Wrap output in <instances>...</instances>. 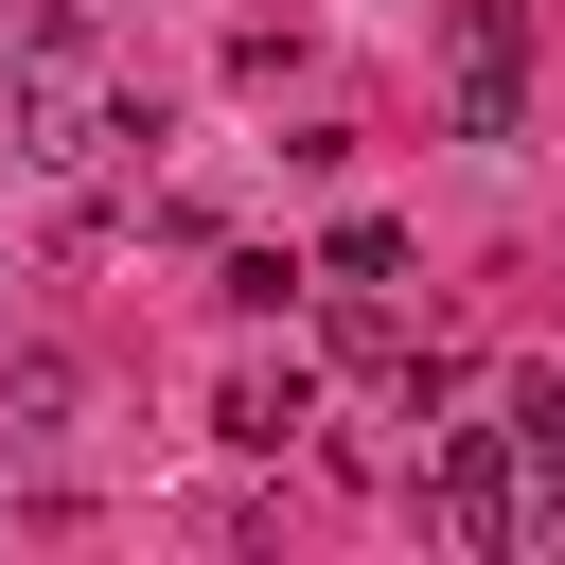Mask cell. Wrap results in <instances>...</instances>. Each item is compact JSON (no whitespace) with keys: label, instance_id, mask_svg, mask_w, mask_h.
<instances>
[{"label":"cell","instance_id":"6da1fadb","mask_svg":"<svg viewBox=\"0 0 565 565\" xmlns=\"http://www.w3.org/2000/svg\"><path fill=\"white\" fill-rule=\"evenodd\" d=\"M441 124H459V141H512V124H530V18H512V0H459V18H441Z\"/></svg>","mask_w":565,"mask_h":565},{"label":"cell","instance_id":"7a4b0ae2","mask_svg":"<svg viewBox=\"0 0 565 565\" xmlns=\"http://www.w3.org/2000/svg\"><path fill=\"white\" fill-rule=\"evenodd\" d=\"M424 512H441L459 547H512V530H530V477H512V441H494V424H459V441H441V477H424Z\"/></svg>","mask_w":565,"mask_h":565},{"label":"cell","instance_id":"277c9868","mask_svg":"<svg viewBox=\"0 0 565 565\" xmlns=\"http://www.w3.org/2000/svg\"><path fill=\"white\" fill-rule=\"evenodd\" d=\"M212 424L265 459V441H300V424H318V371H300V353H282V371H230V406H212Z\"/></svg>","mask_w":565,"mask_h":565},{"label":"cell","instance_id":"8992f818","mask_svg":"<svg viewBox=\"0 0 565 565\" xmlns=\"http://www.w3.org/2000/svg\"><path fill=\"white\" fill-rule=\"evenodd\" d=\"M212 282H230V318H282V300H300V265H282V247H230Z\"/></svg>","mask_w":565,"mask_h":565},{"label":"cell","instance_id":"3957f363","mask_svg":"<svg viewBox=\"0 0 565 565\" xmlns=\"http://www.w3.org/2000/svg\"><path fill=\"white\" fill-rule=\"evenodd\" d=\"M494 441H512L530 494H565V371H512V388H494Z\"/></svg>","mask_w":565,"mask_h":565},{"label":"cell","instance_id":"5b68a950","mask_svg":"<svg viewBox=\"0 0 565 565\" xmlns=\"http://www.w3.org/2000/svg\"><path fill=\"white\" fill-rule=\"evenodd\" d=\"M318 282H406V230H388V212H353V230L318 247Z\"/></svg>","mask_w":565,"mask_h":565}]
</instances>
